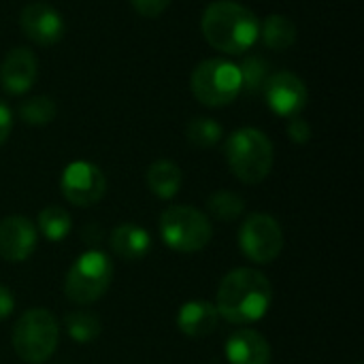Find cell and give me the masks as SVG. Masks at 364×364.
<instances>
[{"label":"cell","mask_w":364,"mask_h":364,"mask_svg":"<svg viewBox=\"0 0 364 364\" xmlns=\"http://www.w3.org/2000/svg\"><path fill=\"white\" fill-rule=\"evenodd\" d=\"M70 226H73V220H70V213L62 207H47L38 213V220H36V230H41V235L47 239V241H62L68 237L70 232Z\"/></svg>","instance_id":"cell-19"},{"label":"cell","mask_w":364,"mask_h":364,"mask_svg":"<svg viewBox=\"0 0 364 364\" xmlns=\"http://www.w3.org/2000/svg\"><path fill=\"white\" fill-rule=\"evenodd\" d=\"M60 341L55 318L47 309H28L13 326L11 343L15 354L28 364L47 363Z\"/></svg>","instance_id":"cell-4"},{"label":"cell","mask_w":364,"mask_h":364,"mask_svg":"<svg viewBox=\"0 0 364 364\" xmlns=\"http://www.w3.org/2000/svg\"><path fill=\"white\" fill-rule=\"evenodd\" d=\"M15 309V299H13V292L0 284V322L6 320Z\"/></svg>","instance_id":"cell-28"},{"label":"cell","mask_w":364,"mask_h":364,"mask_svg":"<svg viewBox=\"0 0 364 364\" xmlns=\"http://www.w3.org/2000/svg\"><path fill=\"white\" fill-rule=\"evenodd\" d=\"M113 279V264L105 252L90 250L66 273L64 294L75 305H92L105 296Z\"/></svg>","instance_id":"cell-5"},{"label":"cell","mask_w":364,"mask_h":364,"mask_svg":"<svg viewBox=\"0 0 364 364\" xmlns=\"http://www.w3.org/2000/svg\"><path fill=\"white\" fill-rule=\"evenodd\" d=\"M226 160L232 175L247 183H262L273 168V143L258 128H239L226 141Z\"/></svg>","instance_id":"cell-3"},{"label":"cell","mask_w":364,"mask_h":364,"mask_svg":"<svg viewBox=\"0 0 364 364\" xmlns=\"http://www.w3.org/2000/svg\"><path fill=\"white\" fill-rule=\"evenodd\" d=\"M145 179L154 196L162 200H171L181 188V168L171 160H156L147 168Z\"/></svg>","instance_id":"cell-17"},{"label":"cell","mask_w":364,"mask_h":364,"mask_svg":"<svg viewBox=\"0 0 364 364\" xmlns=\"http://www.w3.org/2000/svg\"><path fill=\"white\" fill-rule=\"evenodd\" d=\"M205 41L222 53H243L260 38V19L256 13L235 0L211 2L200 19Z\"/></svg>","instance_id":"cell-2"},{"label":"cell","mask_w":364,"mask_h":364,"mask_svg":"<svg viewBox=\"0 0 364 364\" xmlns=\"http://www.w3.org/2000/svg\"><path fill=\"white\" fill-rule=\"evenodd\" d=\"M239 247L256 264H271L284 250V230L269 213H250L239 228Z\"/></svg>","instance_id":"cell-8"},{"label":"cell","mask_w":364,"mask_h":364,"mask_svg":"<svg viewBox=\"0 0 364 364\" xmlns=\"http://www.w3.org/2000/svg\"><path fill=\"white\" fill-rule=\"evenodd\" d=\"M207 211L220 222H232L245 211V200L230 190H220L209 196L207 200Z\"/></svg>","instance_id":"cell-21"},{"label":"cell","mask_w":364,"mask_h":364,"mask_svg":"<svg viewBox=\"0 0 364 364\" xmlns=\"http://www.w3.org/2000/svg\"><path fill=\"white\" fill-rule=\"evenodd\" d=\"M222 134H224L222 126L211 117H194L186 128V136H188L190 145H194L198 149H209V147L218 145Z\"/></svg>","instance_id":"cell-22"},{"label":"cell","mask_w":364,"mask_h":364,"mask_svg":"<svg viewBox=\"0 0 364 364\" xmlns=\"http://www.w3.org/2000/svg\"><path fill=\"white\" fill-rule=\"evenodd\" d=\"M160 235L171 250L194 254L209 245L213 230L207 213L190 205H175L160 215Z\"/></svg>","instance_id":"cell-6"},{"label":"cell","mask_w":364,"mask_h":364,"mask_svg":"<svg viewBox=\"0 0 364 364\" xmlns=\"http://www.w3.org/2000/svg\"><path fill=\"white\" fill-rule=\"evenodd\" d=\"M262 92L271 111L282 117H296L309 100L305 81L294 73H286V70L271 75Z\"/></svg>","instance_id":"cell-11"},{"label":"cell","mask_w":364,"mask_h":364,"mask_svg":"<svg viewBox=\"0 0 364 364\" xmlns=\"http://www.w3.org/2000/svg\"><path fill=\"white\" fill-rule=\"evenodd\" d=\"M38 243L36 226L23 215H9L0 222V258L6 262L28 260Z\"/></svg>","instance_id":"cell-12"},{"label":"cell","mask_w":364,"mask_h":364,"mask_svg":"<svg viewBox=\"0 0 364 364\" xmlns=\"http://www.w3.org/2000/svg\"><path fill=\"white\" fill-rule=\"evenodd\" d=\"M111 250L128 262H136L145 258L151 250V237L136 224H119L111 230L109 237Z\"/></svg>","instance_id":"cell-16"},{"label":"cell","mask_w":364,"mask_h":364,"mask_svg":"<svg viewBox=\"0 0 364 364\" xmlns=\"http://www.w3.org/2000/svg\"><path fill=\"white\" fill-rule=\"evenodd\" d=\"M36 75H38V62L28 47L11 49L0 64V85L4 92L13 96L26 94L34 85Z\"/></svg>","instance_id":"cell-13"},{"label":"cell","mask_w":364,"mask_h":364,"mask_svg":"<svg viewBox=\"0 0 364 364\" xmlns=\"http://www.w3.org/2000/svg\"><path fill=\"white\" fill-rule=\"evenodd\" d=\"M288 136H290V141L296 143V145L309 143V139H311V126H309V122H305V119L299 117V115H296V117H290Z\"/></svg>","instance_id":"cell-25"},{"label":"cell","mask_w":364,"mask_h":364,"mask_svg":"<svg viewBox=\"0 0 364 364\" xmlns=\"http://www.w3.org/2000/svg\"><path fill=\"white\" fill-rule=\"evenodd\" d=\"M239 73H241V90L256 94V92L264 90V85L269 81V62L264 58L250 55L239 66Z\"/></svg>","instance_id":"cell-24"},{"label":"cell","mask_w":364,"mask_h":364,"mask_svg":"<svg viewBox=\"0 0 364 364\" xmlns=\"http://www.w3.org/2000/svg\"><path fill=\"white\" fill-rule=\"evenodd\" d=\"M273 303V286L269 277L256 269L230 271L218 288L215 309L230 324L245 326L262 320Z\"/></svg>","instance_id":"cell-1"},{"label":"cell","mask_w":364,"mask_h":364,"mask_svg":"<svg viewBox=\"0 0 364 364\" xmlns=\"http://www.w3.org/2000/svg\"><path fill=\"white\" fill-rule=\"evenodd\" d=\"M55 113H58V107L49 96H34L19 105V117L30 126H45L53 122Z\"/></svg>","instance_id":"cell-23"},{"label":"cell","mask_w":364,"mask_h":364,"mask_svg":"<svg viewBox=\"0 0 364 364\" xmlns=\"http://www.w3.org/2000/svg\"><path fill=\"white\" fill-rule=\"evenodd\" d=\"M260 36L269 49L286 51L296 43V23L286 15H269L260 26Z\"/></svg>","instance_id":"cell-18"},{"label":"cell","mask_w":364,"mask_h":364,"mask_svg":"<svg viewBox=\"0 0 364 364\" xmlns=\"http://www.w3.org/2000/svg\"><path fill=\"white\" fill-rule=\"evenodd\" d=\"M60 190L70 205L92 207L98 200H102L107 192V177L96 164L77 160L64 168L60 179Z\"/></svg>","instance_id":"cell-9"},{"label":"cell","mask_w":364,"mask_h":364,"mask_svg":"<svg viewBox=\"0 0 364 364\" xmlns=\"http://www.w3.org/2000/svg\"><path fill=\"white\" fill-rule=\"evenodd\" d=\"M64 326H66V333L73 341L77 343H90L94 339H98L102 326H100V320L90 314V311H73V314H66L64 318Z\"/></svg>","instance_id":"cell-20"},{"label":"cell","mask_w":364,"mask_h":364,"mask_svg":"<svg viewBox=\"0 0 364 364\" xmlns=\"http://www.w3.org/2000/svg\"><path fill=\"white\" fill-rule=\"evenodd\" d=\"M224 354L230 364H271L269 341L250 328L232 333L226 341Z\"/></svg>","instance_id":"cell-14"},{"label":"cell","mask_w":364,"mask_h":364,"mask_svg":"<svg viewBox=\"0 0 364 364\" xmlns=\"http://www.w3.org/2000/svg\"><path fill=\"white\" fill-rule=\"evenodd\" d=\"M130 4L143 17H160L171 4V0H130Z\"/></svg>","instance_id":"cell-26"},{"label":"cell","mask_w":364,"mask_h":364,"mask_svg":"<svg viewBox=\"0 0 364 364\" xmlns=\"http://www.w3.org/2000/svg\"><path fill=\"white\" fill-rule=\"evenodd\" d=\"M11 128H13V113L6 107V102L0 100V147L6 143V139L11 134Z\"/></svg>","instance_id":"cell-27"},{"label":"cell","mask_w":364,"mask_h":364,"mask_svg":"<svg viewBox=\"0 0 364 364\" xmlns=\"http://www.w3.org/2000/svg\"><path fill=\"white\" fill-rule=\"evenodd\" d=\"M190 87L205 107H226L241 94L239 66L220 58L205 60L192 70Z\"/></svg>","instance_id":"cell-7"},{"label":"cell","mask_w":364,"mask_h":364,"mask_svg":"<svg viewBox=\"0 0 364 364\" xmlns=\"http://www.w3.org/2000/svg\"><path fill=\"white\" fill-rule=\"evenodd\" d=\"M19 26L23 34L41 47H51L60 43L66 32L62 13L47 2L26 4L19 13Z\"/></svg>","instance_id":"cell-10"},{"label":"cell","mask_w":364,"mask_h":364,"mask_svg":"<svg viewBox=\"0 0 364 364\" xmlns=\"http://www.w3.org/2000/svg\"><path fill=\"white\" fill-rule=\"evenodd\" d=\"M220 324V314L215 305L207 301H190L186 303L177 314V326L186 337H207L211 335Z\"/></svg>","instance_id":"cell-15"}]
</instances>
